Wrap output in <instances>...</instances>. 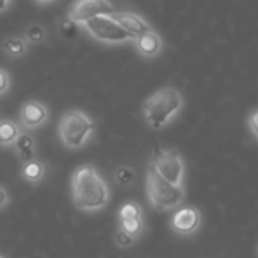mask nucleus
<instances>
[{"mask_svg":"<svg viewBox=\"0 0 258 258\" xmlns=\"http://www.w3.org/2000/svg\"><path fill=\"white\" fill-rule=\"evenodd\" d=\"M72 196L78 210L94 213L108 205L109 188L93 164H82L73 173Z\"/></svg>","mask_w":258,"mask_h":258,"instance_id":"obj_1","label":"nucleus"},{"mask_svg":"<svg viewBox=\"0 0 258 258\" xmlns=\"http://www.w3.org/2000/svg\"><path fill=\"white\" fill-rule=\"evenodd\" d=\"M182 106L184 97L181 91L175 87H163L143 102L142 109L146 123L154 131H160L181 112Z\"/></svg>","mask_w":258,"mask_h":258,"instance_id":"obj_2","label":"nucleus"},{"mask_svg":"<svg viewBox=\"0 0 258 258\" xmlns=\"http://www.w3.org/2000/svg\"><path fill=\"white\" fill-rule=\"evenodd\" d=\"M96 131V123L81 109L67 111L58 124L61 143L69 149H81Z\"/></svg>","mask_w":258,"mask_h":258,"instance_id":"obj_3","label":"nucleus"},{"mask_svg":"<svg viewBox=\"0 0 258 258\" xmlns=\"http://www.w3.org/2000/svg\"><path fill=\"white\" fill-rule=\"evenodd\" d=\"M146 191H148L151 205L158 211H169V210L178 208L185 201L184 185L176 187L164 181L151 164H148Z\"/></svg>","mask_w":258,"mask_h":258,"instance_id":"obj_4","label":"nucleus"},{"mask_svg":"<svg viewBox=\"0 0 258 258\" xmlns=\"http://www.w3.org/2000/svg\"><path fill=\"white\" fill-rule=\"evenodd\" d=\"M149 164L155 172L167 182L176 187L184 185L185 178V163L182 155L176 149H161L155 146Z\"/></svg>","mask_w":258,"mask_h":258,"instance_id":"obj_5","label":"nucleus"},{"mask_svg":"<svg viewBox=\"0 0 258 258\" xmlns=\"http://www.w3.org/2000/svg\"><path fill=\"white\" fill-rule=\"evenodd\" d=\"M82 26L90 37L103 44H123L134 41V37L127 34L111 16H99L85 22Z\"/></svg>","mask_w":258,"mask_h":258,"instance_id":"obj_6","label":"nucleus"},{"mask_svg":"<svg viewBox=\"0 0 258 258\" xmlns=\"http://www.w3.org/2000/svg\"><path fill=\"white\" fill-rule=\"evenodd\" d=\"M115 13L109 0H75L70 5L67 17L73 25H84L85 22L99 16H112Z\"/></svg>","mask_w":258,"mask_h":258,"instance_id":"obj_7","label":"nucleus"},{"mask_svg":"<svg viewBox=\"0 0 258 258\" xmlns=\"http://www.w3.org/2000/svg\"><path fill=\"white\" fill-rule=\"evenodd\" d=\"M202 223V214L196 207H182L170 219V228L179 235H193Z\"/></svg>","mask_w":258,"mask_h":258,"instance_id":"obj_8","label":"nucleus"},{"mask_svg":"<svg viewBox=\"0 0 258 258\" xmlns=\"http://www.w3.org/2000/svg\"><path fill=\"white\" fill-rule=\"evenodd\" d=\"M49 120V109L43 102L28 100L20 108V126L28 131L43 126Z\"/></svg>","mask_w":258,"mask_h":258,"instance_id":"obj_9","label":"nucleus"},{"mask_svg":"<svg viewBox=\"0 0 258 258\" xmlns=\"http://www.w3.org/2000/svg\"><path fill=\"white\" fill-rule=\"evenodd\" d=\"M127 34H131L136 40V37L143 35L149 31H152V26L148 23V20H145L142 16L136 14V13H129V11H123V13H114L111 16Z\"/></svg>","mask_w":258,"mask_h":258,"instance_id":"obj_10","label":"nucleus"},{"mask_svg":"<svg viewBox=\"0 0 258 258\" xmlns=\"http://www.w3.org/2000/svg\"><path fill=\"white\" fill-rule=\"evenodd\" d=\"M134 44L139 53L145 58H155L157 55H160L163 49V40L154 29L143 35L136 37Z\"/></svg>","mask_w":258,"mask_h":258,"instance_id":"obj_11","label":"nucleus"},{"mask_svg":"<svg viewBox=\"0 0 258 258\" xmlns=\"http://www.w3.org/2000/svg\"><path fill=\"white\" fill-rule=\"evenodd\" d=\"M22 176L26 182L37 185L40 184L44 176H46V166L43 161H40L38 158H34L28 163H23L22 166Z\"/></svg>","mask_w":258,"mask_h":258,"instance_id":"obj_12","label":"nucleus"},{"mask_svg":"<svg viewBox=\"0 0 258 258\" xmlns=\"http://www.w3.org/2000/svg\"><path fill=\"white\" fill-rule=\"evenodd\" d=\"M20 134L22 129L14 120H2L0 121V148L14 146Z\"/></svg>","mask_w":258,"mask_h":258,"instance_id":"obj_13","label":"nucleus"},{"mask_svg":"<svg viewBox=\"0 0 258 258\" xmlns=\"http://www.w3.org/2000/svg\"><path fill=\"white\" fill-rule=\"evenodd\" d=\"M14 149H16L19 158L22 160V163H28L35 158V142L26 133L20 134V137L14 143Z\"/></svg>","mask_w":258,"mask_h":258,"instance_id":"obj_14","label":"nucleus"},{"mask_svg":"<svg viewBox=\"0 0 258 258\" xmlns=\"http://www.w3.org/2000/svg\"><path fill=\"white\" fill-rule=\"evenodd\" d=\"M2 49L5 50L7 55H10L13 58H19L28 52V41L25 38H20V37L7 38L2 43Z\"/></svg>","mask_w":258,"mask_h":258,"instance_id":"obj_15","label":"nucleus"},{"mask_svg":"<svg viewBox=\"0 0 258 258\" xmlns=\"http://www.w3.org/2000/svg\"><path fill=\"white\" fill-rule=\"evenodd\" d=\"M118 219L120 220H131V219H143V210L140 204L137 202H124L118 210Z\"/></svg>","mask_w":258,"mask_h":258,"instance_id":"obj_16","label":"nucleus"},{"mask_svg":"<svg viewBox=\"0 0 258 258\" xmlns=\"http://www.w3.org/2000/svg\"><path fill=\"white\" fill-rule=\"evenodd\" d=\"M143 219H131V220H120V229L127 232L129 235H133L137 238L143 232Z\"/></svg>","mask_w":258,"mask_h":258,"instance_id":"obj_17","label":"nucleus"},{"mask_svg":"<svg viewBox=\"0 0 258 258\" xmlns=\"http://www.w3.org/2000/svg\"><path fill=\"white\" fill-rule=\"evenodd\" d=\"M46 38V31L40 25H32L26 29V41L32 44H38Z\"/></svg>","mask_w":258,"mask_h":258,"instance_id":"obj_18","label":"nucleus"},{"mask_svg":"<svg viewBox=\"0 0 258 258\" xmlns=\"http://www.w3.org/2000/svg\"><path fill=\"white\" fill-rule=\"evenodd\" d=\"M134 178H136L134 170L129 167V166H120L115 170V181L120 185H129V184L134 181Z\"/></svg>","mask_w":258,"mask_h":258,"instance_id":"obj_19","label":"nucleus"},{"mask_svg":"<svg viewBox=\"0 0 258 258\" xmlns=\"http://www.w3.org/2000/svg\"><path fill=\"white\" fill-rule=\"evenodd\" d=\"M247 129L252 134V137L258 142V108L253 109L247 117Z\"/></svg>","mask_w":258,"mask_h":258,"instance_id":"obj_20","label":"nucleus"},{"mask_svg":"<svg viewBox=\"0 0 258 258\" xmlns=\"http://www.w3.org/2000/svg\"><path fill=\"white\" fill-rule=\"evenodd\" d=\"M134 240L136 238L133 235H129L127 232H124L123 229L118 228V231L115 234V243H117V246H120V247H129V246L134 243Z\"/></svg>","mask_w":258,"mask_h":258,"instance_id":"obj_21","label":"nucleus"},{"mask_svg":"<svg viewBox=\"0 0 258 258\" xmlns=\"http://www.w3.org/2000/svg\"><path fill=\"white\" fill-rule=\"evenodd\" d=\"M11 88V78L10 73L4 69H0V96H4L5 93H8V90Z\"/></svg>","mask_w":258,"mask_h":258,"instance_id":"obj_22","label":"nucleus"},{"mask_svg":"<svg viewBox=\"0 0 258 258\" xmlns=\"http://www.w3.org/2000/svg\"><path fill=\"white\" fill-rule=\"evenodd\" d=\"M10 193H8V190L4 187V185H0V211H2L5 207H8V204H10Z\"/></svg>","mask_w":258,"mask_h":258,"instance_id":"obj_23","label":"nucleus"},{"mask_svg":"<svg viewBox=\"0 0 258 258\" xmlns=\"http://www.w3.org/2000/svg\"><path fill=\"white\" fill-rule=\"evenodd\" d=\"M10 4H11V0H0V13L7 11L8 7H10Z\"/></svg>","mask_w":258,"mask_h":258,"instance_id":"obj_24","label":"nucleus"},{"mask_svg":"<svg viewBox=\"0 0 258 258\" xmlns=\"http://www.w3.org/2000/svg\"><path fill=\"white\" fill-rule=\"evenodd\" d=\"M35 2H38V4H41V5H49V4L55 2V0H35Z\"/></svg>","mask_w":258,"mask_h":258,"instance_id":"obj_25","label":"nucleus"},{"mask_svg":"<svg viewBox=\"0 0 258 258\" xmlns=\"http://www.w3.org/2000/svg\"><path fill=\"white\" fill-rule=\"evenodd\" d=\"M0 258H5V256H4V255H2V253H0Z\"/></svg>","mask_w":258,"mask_h":258,"instance_id":"obj_26","label":"nucleus"}]
</instances>
